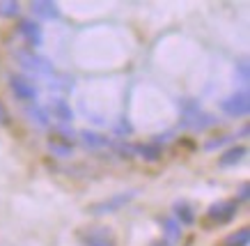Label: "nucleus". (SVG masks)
<instances>
[{
	"mask_svg": "<svg viewBox=\"0 0 250 246\" xmlns=\"http://www.w3.org/2000/svg\"><path fill=\"white\" fill-rule=\"evenodd\" d=\"M211 124H216V117L205 113L193 99L182 101V127L193 129V131H202V129H207V127H211Z\"/></svg>",
	"mask_w": 250,
	"mask_h": 246,
	"instance_id": "obj_1",
	"label": "nucleus"
},
{
	"mask_svg": "<svg viewBox=\"0 0 250 246\" xmlns=\"http://www.w3.org/2000/svg\"><path fill=\"white\" fill-rule=\"evenodd\" d=\"M16 60L32 76H53V65L42 55H35V51H16Z\"/></svg>",
	"mask_w": 250,
	"mask_h": 246,
	"instance_id": "obj_2",
	"label": "nucleus"
},
{
	"mask_svg": "<svg viewBox=\"0 0 250 246\" xmlns=\"http://www.w3.org/2000/svg\"><path fill=\"white\" fill-rule=\"evenodd\" d=\"M236 209H239L236 200H220V202H213L211 207H209L207 216L213 223H229L236 216Z\"/></svg>",
	"mask_w": 250,
	"mask_h": 246,
	"instance_id": "obj_3",
	"label": "nucleus"
},
{
	"mask_svg": "<svg viewBox=\"0 0 250 246\" xmlns=\"http://www.w3.org/2000/svg\"><path fill=\"white\" fill-rule=\"evenodd\" d=\"M220 108L232 117H246L250 111V99L246 92H239V94H232L228 99L220 101Z\"/></svg>",
	"mask_w": 250,
	"mask_h": 246,
	"instance_id": "obj_4",
	"label": "nucleus"
},
{
	"mask_svg": "<svg viewBox=\"0 0 250 246\" xmlns=\"http://www.w3.org/2000/svg\"><path fill=\"white\" fill-rule=\"evenodd\" d=\"M9 85L19 99L23 101H35L37 99V85L32 83L30 78H23V76H12L9 78Z\"/></svg>",
	"mask_w": 250,
	"mask_h": 246,
	"instance_id": "obj_5",
	"label": "nucleus"
},
{
	"mask_svg": "<svg viewBox=\"0 0 250 246\" xmlns=\"http://www.w3.org/2000/svg\"><path fill=\"white\" fill-rule=\"evenodd\" d=\"M83 246H113V237L106 228H87L81 232Z\"/></svg>",
	"mask_w": 250,
	"mask_h": 246,
	"instance_id": "obj_6",
	"label": "nucleus"
},
{
	"mask_svg": "<svg viewBox=\"0 0 250 246\" xmlns=\"http://www.w3.org/2000/svg\"><path fill=\"white\" fill-rule=\"evenodd\" d=\"M136 196V191H129V193H120V196H113L110 200H104V202H99L94 207L90 209L92 214H108V212H117L122 205H126L131 198Z\"/></svg>",
	"mask_w": 250,
	"mask_h": 246,
	"instance_id": "obj_7",
	"label": "nucleus"
},
{
	"mask_svg": "<svg viewBox=\"0 0 250 246\" xmlns=\"http://www.w3.org/2000/svg\"><path fill=\"white\" fill-rule=\"evenodd\" d=\"M32 14L39 16V19H46V21H53V19H58L60 16V9H58V5L55 2H51V0H37V2H32L30 5Z\"/></svg>",
	"mask_w": 250,
	"mask_h": 246,
	"instance_id": "obj_8",
	"label": "nucleus"
},
{
	"mask_svg": "<svg viewBox=\"0 0 250 246\" xmlns=\"http://www.w3.org/2000/svg\"><path fill=\"white\" fill-rule=\"evenodd\" d=\"M19 32H21L23 39H25L30 46H39V44H42V30H39V25H35L32 21H21Z\"/></svg>",
	"mask_w": 250,
	"mask_h": 246,
	"instance_id": "obj_9",
	"label": "nucleus"
},
{
	"mask_svg": "<svg viewBox=\"0 0 250 246\" xmlns=\"http://www.w3.org/2000/svg\"><path fill=\"white\" fill-rule=\"evenodd\" d=\"M51 113H53V117H58V120H62V122H71V108L67 106V101L64 99H51Z\"/></svg>",
	"mask_w": 250,
	"mask_h": 246,
	"instance_id": "obj_10",
	"label": "nucleus"
},
{
	"mask_svg": "<svg viewBox=\"0 0 250 246\" xmlns=\"http://www.w3.org/2000/svg\"><path fill=\"white\" fill-rule=\"evenodd\" d=\"M248 239H250L248 228H239L236 232H232V235H228V237L223 239L220 246H248Z\"/></svg>",
	"mask_w": 250,
	"mask_h": 246,
	"instance_id": "obj_11",
	"label": "nucleus"
},
{
	"mask_svg": "<svg viewBox=\"0 0 250 246\" xmlns=\"http://www.w3.org/2000/svg\"><path fill=\"white\" fill-rule=\"evenodd\" d=\"M129 152H138V157H143V159H147V161H156L161 157V150L156 145H131L126 147Z\"/></svg>",
	"mask_w": 250,
	"mask_h": 246,
	"instance_id": "obj_12",
	"label": "nucleus"
},
{
	"mask_svg": "<svg viewBox=\"0 0 250 246\" xmlns=\"http://www.w3.org/2000/svg\"><path fill=\"white\" fill-rule=\"evenodd\" d=\"M246 147L243 145H239V147H232V150H228V152L220 157V166H234V163H239L246 157Z\"/></svg>",
	"mask_w": 250,
	"mask_h": 246,
	"instance_id": "obj_13",
	"label": "nucleus"
},
{
	"mask_svg": "<svg viewBox=\"0 0 250 246\" xmlns=\"http://www.w3.org/2000/svg\"><path fill=\"white\" fill-rule=\"evenodd\" d=\"M163 235H166L167 244L177 242V239L182 237V228H179V223L172 221V219H166V221H163Z\"/></svg>",
	"mask_w": 250,
	"mask_h": 246,
	"instance_id": "obj_14",
	"label": "nucleus"
},
{
	"mask_svg": "<svg viewBox=\"0 0 250 246\" xmlns=\"http://www.w3.org/2000/svg\"><path fill=\"white\" fill-rule=\"evenodd\" d=\"M48 147H51V152L58 154V157H69V154H71V143H67L64 138L60 140V136L51 140V143H48Z\"/></svg>",
	"mask_w": 250,
	"mask_h": 246,
	"instance_id": "obj_15",
	"label": "nucleus"
},
{
	"mask_svg": "<svg viewBox=\"0 0 250 246\" xmlns=\"http://www.w3.org/2000/svg\"><path fill=\"white\" fill-rule=\"evenodd\" d=\"M25 113L30 115V120L37 127H46L48 124V115H46V111L44 108H39V106H30V108H25Z\"/></svg>",
	"mask_w": 250,
	"mask_h": 246,
	"instance_id": "obj_16",
	"label": "nucleus"
},
{
	"mask_svg": "<svg viewBox=\"0 0 250 246\" xmlns=\"http://www.w3.org/2000/svg\"><path fill=\"white\" fill-rule=\"evenodd\" d=\"M81 136H83V143H85L87 147H106V145H110V140H108V138H101L99 134H90V131H83Z\"/></svg>",
	"mask_w": 250,
	"mask_h": 246,
	"instance_id": "obj_17",
	"label": "nucleus"
},
{
	"mask_svg": "<svg viewBox=\"0 0 250 246\" xmlns=\"http://www.w3.org/2000/svg\"><path fill=\"white\" fill-rule=\"evenodd\" d=\"M174 214H177V219H179L182 225H190V223H193V212H190L186 205H177V207H174Z\"/></svg>",
	"mask_w": 250,
	"mask_h": 246,
	"instance_id": "obj_18",
	"label": "nucleus"
},
{
	"mask_svg": "<svg viewBox=\"0 0 250 246\" xmlns=\"http://www.w3.org/2000/svg\"><path fill=\"white\" fill-rule=\"evenodd\" d=\"M21 5L19 2H0V16H16Z\"/></svg>",
	"mask_w": 250,
	"mask_h": 246,
	"instance_id": "obj_19",
	"label": "nucleus"
},
{
	"mask_svg": "<svg viewBox=\"0 0 250 246\" xmlns=\"http://www.w3.org/2000/svg\"><path fill=\"white\" fill-rule=\"evenodd\" d=\"M236 71H239V76H241V83H248V62L243 60L236 65Z\"/></svg>",
	"mask_w": 250,
	"mask_h": 246,
	"instance_id": "obj_20",
	"label": "nucleus"
},
{
	"mask_svg": "<svg viewBox=\"0 0 250 246\" xmlns=\"http://www.w3.org/2000/svg\"><path fill=\"white\" fill-rule=\"evenodd\" d=\"M228 140H232V136H223V138L209 140V143H207V150H213V147H220V145H225Z\"/></svg>",
	"mask_w": 250,
	"mask_h": 246,
	"instance_id": "obj_21",
	"label": "nucleus"
},
{
	"mask_svg": "<svg viewBox=\"0 0 250 246\" xmlns=\"http://www.w3.org/2000/svg\"><path fill=\"white\" fill-rule=\"evenodd\" d=\"M7 122V113H5V108H2V104H0V124Z\"/></svg>",
	"mask_w": 250,
	"mask_h": 246,
	"instance_id": "obj_22",
	"label": "nucleus"
},
{
	"mask_svg": "<svg viewBox=\"0 0 250 246\" xmlns=\"http://www.w3.org/2000/svg\"><path fill=\"white\" fill-rule=\"evenodd\" d=\"M248 198V184H241V200Z\"/></svg>",
	"mask_w": 250,
	"mask_h": 246,
	"instance_id": "obj_23",
	"label": "nucleus"
},
{
	"mask_svg": "<svg viewBox=\"0 0 250 246\" xmlns=\"http://www.w3.org/2000/svg\"><path fill=\"white\" fill-rule=\"evenodd\" d=\"M154 246H163V242H159V244H154Z\"/></svg>",
	"mask_w": 250,
	"mask_h": 246,
	"instance_id": "obj_24",
	"label": "nucleus"
}]
</instances>
